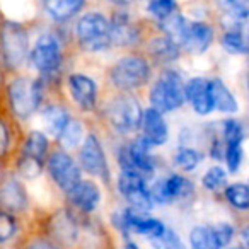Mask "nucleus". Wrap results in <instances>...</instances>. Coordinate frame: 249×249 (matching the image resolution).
Wrapping results in <instances>:
<instances>
[{
    "label": "nucleus",
    "instance_id": "f257e3e1",
    "mask_svg": "<svg viewBox=\"0 0 249 249\" xmlns=\"http://www.w3.org/2000/svg\"><path fill=\"white\" fill-rule=\"evenodd\" d=\"M184 103V82L176 70H164L150 90L152 109L169 113Z\"/></svg>",
    "mask_w": 249,
    "mask_h": 249
},
{
    "label": "nucleus",
    "instance_id": "f03ea898",
    "mask_svg": "<svg viewBox=\"0 0 249 249\" xmlns=\"http://www.w3.org/2000/svg\"><path fill=\"white\" fill-rule=\"evenodd\" d=\"M77 38L87 52H103L111 45L109 22L97 12L86 14L77 24Z\"/></svg>",
    "mask_w": 249,
    "mask_h": 249
},
{
    "label": "nucleus",
    "instance_id": "7ed1b4c3",
    "mask_svg": "<svg viewBox=\"0 0 249 249\" xmlns=\"http://www.w3.org/2000/svg\"><path fill=\"white\" fill-rule=\"evenodd\" d=\"M0 46L5 63L11 69H19L29 56L28 33L18 22H5L0 31Z\"/></svg>",
    "mask_w": 249,
    "mask_h": 249
},
{
    "label": "nucleus",
    "instance_id": "20e7f679",
    "mask_svg": "<svg viewBox=\"0 0 249 249\" xmlns=\"http://www.w3.org/2000/svg\"><path fill=\"white\" fill-rule=\"evenodd\" d=\"M150 67L142 56H124L114 65L111 72V80L121 90L137 89L149 79Z\"/></svg>",
    "mask_w": 249,
    "mask_h": 249
},
{
    "label": "nucleus",
    "instance_id": "39448f33",
    "mask_svg": "<svg viewBox=\"0 0 249 249\" xmlns=\"http://www.w3.org/2000/svg\"><path fill=\"white\" fill-rule=\"evenodd\" d=\"M142 114L140 104L130 96L118 97L107 107V118L111 124L121 133L135 132L142 123Z\"/></svg>",
    "mask_w": 249,
    "mask_h": 249
},
{
    "label": "nucleus",
    "instance_id": "423d86ee",
    "mask_svg": "<svg viewBox=\"0 0 249 249\" xmlns=\"http://www.w3.org/2000/svg\"><path fill=\"white\" fill-rule=\"evenodd\" d=\"M9 99L14 113L28 118L36 111L41 101V86L31 79H16L9 87Z\"/></svg>",
    "mask_w": 249,
    "mask_h": 249
},
{
    "label": "nucleus",
    "instance_id": "0eeeda50",
    "mask_svg": "<svg viewBox=\"0 0 249 249\" xmlns=\"http://www.w3.org/2000/svg\"><path fill=\"white\" fill-rule=\"evenodd\" d=\"M118 188L123 198L132 205V208L140 212H149L154 207V201L150 198V191L147 186V181L142 174L133 171H123L118 179Z\"/></svg>",
    "mask_w": 249,
    "mask_h": 249
},
{
    "label": "nucleus",
    "instance_id": "6e6552de",
    "mask_svg": "<svg viewBox=\"0 0 249 249\" xmlns=\"http://www.w3.org/2000/svg\"><path fill=\"white\" fill-rule=\"evenodd\" d=\"M116 225L124 232H130V234H140L147 235L150 239L159 237L164 232L166 225L160 220L154 217H149L147 212H140L135 208H126L121 213L116 215Z\"/></svg>",
    "mask_w": 249,
    "mask_h": 249
},
{
    "label": "nucleus",
    "instance_id": "1a4fd4ad",
    "mask_svg": "<svg viewBox=\"0 0 249 249\" xmlns=\"http://www.w3.org/2000/svg\"><path fill=\"white\" fill-rule=\"evenodd\" d=\"M120 162L123 171H133V173L142 174L143 178L152 174L156 169V162L150 156V145L142 137L133 140L128 147L121 150Z\"/></svg>",
    "mask_w": 249,
    "mask_h": 249
},
{
    "label": "nucleus",
    "instance_id": "9d476101",
    "mask_svg": "<svg viewBox=\"0 0 249 249\" xmlns=\"http://www.w3.org/2000/svg\"><path fill=\"white\" fill-rule=\"evenodd\" d=\"M154 203H173L178 200H188L193 195V184L179 174H171L169 178L159 179L149 188Z\"/></svg>",
    "mask_w": 249,
    "mask_h": 249
},
{
    "label": "nucleus",
    "instance_id": "9b49d317",
    "mask_svg": "<svg viewBox=\"0 0 249 249\" xmlns=\"http://www.w3.org/2000/svg\"><path fill=\"white\" fill-rule=\"evenodd\" d=\"M29 62L33 63L38 72L53 73L60 69L62 63V53H60V45L53 36H43L35 45V48L29 53Z\"/></svg>",
    "mask_w": 249,
    "mask_h": 249
},
{
    "label": "nucleus",
    "instance_id": "f8f14e48",
    "mask_svg": "<svg viewBox=\"0 0 249 249\" xmlns=\"http://www.w3.org/2000/svg\"><path fill=\"white\" fill-rule=\"evenodd\" d=\"M48 171L63 191H70L80 181V169L63 150H55L48 159Z\"/></svg>",
    "mask_w": 249,
    "mask_h": 249
},
{
    "label": "nucleus",
    "instance_id": "ddd939ff",
    "mask_svg": "<svg viewBox=\"0 0 249 249\" xmlns=\"http://www.w3.org/2000/svg\"><path fill=\"white\" fill-rule=\"evenodd\" d=\"M80 164L87 173L107 179V164L104 152L101 149V143L92 133L86 137L84 145L80 149Z\"/></svg>",
    "mask_w": 249,
    "mask_h": 249
},
{
    "label": "nucleus",
    "instance_id": "4468645a",
    "mask_svg": "<svg viewBox=\"0 0 249 249\" xmlns=\"http://www.w3.org/2000/svg\"><path fill=\"white\" fill-rule=\"evenodd\" d=\"M142 128H143V137L142 139L152 145H162L167 142V137H169V128H167L166 121L162 118V113L156 109H147L142 114Z\"/></svg>",
    "mask_w": 249,
    "mask_h": 249
},
{
    "label": "nucleus",
    "instance_id": "2eb2a0df",
    "mask_svg": "<svg viewBox=\"0 0 249 249\" xmlns=\"http://www.w3.org/2000/svg\"><path fill=\"white\" fill-rule=\"evenodd\" d=\"M69 200L82 212H92L101 201L99 188L92 181H82L80 179L70 191H67Z\"/></svg>",
    "mask_w": 249,
    "mask_h": 249
},
{
    "label": "nucleus",
    "instance_id": "dca6fc26",
    "mask_svg": "<svg viewBox=\"0 0 249 249\" xmlns=\"http://www.w3.org/2000/svg\"><path fill=\"white\" fill-rule=\"evenodd\" d=\"M213 39V31L205 22H188L183 38V48L191 53H203Z\"/></svg>",
    "mask_w": 249,
    "mask_h": 249
},
{
    "label": "nucleus",
    "instance_id": "f3484780",
    "mask_svg": "<svg viewBox=\"0 0 249 249\" xmlns=\"http://www.w3.org/2000/svg\"><path fill=\"white\" fill-rule=\"evenodd\" d=\"M184 99L190 101L193 111H196L198 114H208L213 109L210 94H208V84L207 80L200 79V77L191 79L184 86Z\"/></svg>",
    "mask_w": 249,
    "mask_h": 249
},
{
    "label": "nucleus",
    "instance_id": "a211bd4d",
    "mask_svg": "<svg viewBox=\"0 0 249 249\" xmlns=\"http://www.w3.org/2000/svg\"><path fill=\"white\" fill-rule=\"evenodd\" d=\"M69 87L73 99L77 101V104L82 109L90 111L96 106V84H94V80L90 77L80 75V73L70 75Z\"/></svg>",
    "mask_w": 249,
    "mask_h": 249
},
{
    "label": "nucleus",
    "instance_id": "6ab92c4d",
    "mask_svg": "<svg viewBox=\"0 0 249 249\" xmlns=\"http://www.w3.org/2000/svg\"><path fill=\"white\" fill-rule=\"evenodd\" d=\"M207 84H208V94H210L212 106L224 111V113H235L237 111V101L234 99L231 90L227 89V86L222 80L212 79L207 80Z\"/></svg>",
    "mask_w": 249,
    "mask_h": 249
},
{
    "label": "nucleus",
    "instance_id": "aec40b11",
    "mask_svg": "<svg viewBox=\"0 0 249 249\" xmlns=\"http://www.w3.org/2000/svg\"><path fill=\"white\" fill-rule=\"evenodd\" d=\"M111 31V43L114 45H133L139 38V33H137L135 26L130 22V19L124 14H118L113 19V22L109 24Z\"/></svg>",
    "mask_w": 249,
    "mask_h": 249
},
{
    "label": "nucleus",
    "instance_id": "412c9836",
    "mask_svg": "<svg viewBox=\"0 0 249 249\" xmlns=\"http://www.w3.org/2000/svg\"><path fill=\"white\" fill-rule=\"evenodd\" d=\"M0 203L9 210H22L26 207V191L16 179H9L0 188Z\"/></svg>",
    "mask_w": 249,
    "mask_h": 249
},
{
    "label": "nucleus",
    "instance_id": "4be33fe9",
    "mask_svg": "<svg viewBox=\"0 0 249 249\" xmlns=\"http://www.w3.org/2000/svg\"><path fill=\"white\" fill-rule=\"evenodd\" d=\"M86 0H45V7L55 21H65L80 11Z\"/></svg>",
    "mask_w": 249,
    "mask_h": 249
},
{
    "label": "nucleus",
    "instance_id": "5701e85b",
    "mask_svg": "<svg viewBox=\"0 0 249 249\" xmlns=\"http://www.w3.org/2000/svg\"><path fill=\"white\" fill-rule=\"evenodd\" d=\"M69 120V113L62 106H48L43 111V126L53 137H58L62 133Z\"/></svg>",
    "mask_w": 249,
    "mask_h": 249
},
{
    "label": "nucleus",
    "instance_id": "b1692460",
    "mask_svg": "<svg viewBox=\"0 0 249 249\" xmlns=\"http://www.w3.org/2000/svg\"><path fill=\"white\" fill-rule=\"evenodd\" d=\"M160 28H162V31L166 33V36L171 41H174L176 45H181L188 28V21L183 16L173 12V14H169L166 19L160 21Z\"/></svg>",
    "mask_w": 249,
    "mask_h": 249
},
{
    "label": "nucleus",
    "instance_id": "393cba45",
    "mask_svg": "<svg viewBox=\"0 0 249 249\" xmlns=\"http://www.w3.org/2000/svg\"><path fill=\"white\" fill-rule=\"evenodd\" d=\"M46 150H48V140H46L45 133L41 132L29 133L24 143V157H31V159L41 162Z\"/></svg>",
    "mask_w": 249,
    "mask_h": 249
},
{
    "label": "nucleus",
    "instance_id": "a878e982",
    "mask_svg": "<svg viewBox=\"0 0 249 249\" xmlns=\"http://www.w3.org/2000/svg\"><path fill=\"white\" fill-rule=\"evenodd\" d=\"M191 249H222L215 239L212 227H195L190 232Z\"/></svg>",
    "mask_w": 249,
    "mask_h": 249
},
{
    "label": "nucleus",
    "instance_id": "bb28decb",
    "mask_svg": "<svg viewBox=\"0 0 249 249\" xmlns=\"http://www.w3.org/2000/svg\"><path fill=\"white\" fill-rule=\"evenodd\" d=\"M150 52L160 62H171V60L178 58V45L174 41H171L167 36L162 38H156L150 43Z\"/></svg>",
    "mask_w": 249,
    "mask_h": 249
},
{
    "label": "nucleus",
    "instance_id": "cd10ccee",
    "mask_svg": "<svg viewBox=\"0 0 249 249\" xmlns=\"http://www.w3.org/2000/svg\"><path fill=\"white\" fill-rule=\"evenodd\" d=\"M225 198L232 207L246 210L249 207V188L244 183H235L225 188Z\"/></svg>",
    "mask_w": 249,
    "mask_h": 249
},
{
    "label": "nucleus",
    "instance_id": "c85d7f7f",
    "mask_svg": "<svg viewBox=\"0 0 249 249\" xmlns=\"http://www.w3.org/2000/svg\"><path fill=\"white\" fill-rule=\"evenodd\" d=\"M201 154L190 147H179L174 154V164L183 171H193L200 166Z\"/></svg>",
    "mask_w": 249,
    "mask_h": 249
},
{
    "label": "nucleus",
    "instance_id": "c756f323",
    "mask_svg": "<svg viewBox=\"0 0 249 249\" xmlns=\"http://www.w3.org/2000/svg\"><path fill=\"white\" fill-rule=\"evenodd\" d=\"M222 45L231 53L244 55L248 52V41H246V35L242 33V29H229V31H225V35L222 36Z\"/></svg>",
    "mask_w": 249,
    "mask_h": 249
},
{
    "label": "nucleus",
    "instance_id": "7c9ffc66",
    "mask_svg": "<svg viewBox=\"0 0 249 249\" xmlns=\"http://www.w3.org/2000/svg\"><path fill=\"white\" fill-rule=\"evenodd\" d=\"M82 137H84L82 124H80L77 120H72V118H70V120L67 121L65 126H63L58 139H60V143H62L65 149H72V147H75L77 143L82 140Z\"/></svg>",
    "mask_w": 249,
    "mask_h": 249
},
{
    "label": "nucleus",
    "instance_id": "2f4dec72",
    "mask_svg": "<svg viewBox=\"0 0 249 249\" xmlns=\"http://www.w3.org/2000/svg\"><path fill=\"white\" fill-rule=\"evenodd\" d=\"M227 184V174L222 167H212L205 173L203 176V186L210 191H218L222 188H225Z\"/></svg>",
    "mask_w": 249,
    "mask_h": 249
},
{
    "label": "nucleus",
    "instance_id": "473e14b6",
    "mask_svg": "<svg viewBox=\"0 0 249 249\" xmlns=\"http://www.w3.org/2000/svg\"><path fill=\"white\" fill-rule=\"evenodd\" d=\"M174 9H176L174 0H149V5H147V11L159 21H162L169 14H173Z\"/></svg>",
    "mask_w": 249,
    "mask_h": 249
},
{
    "label": "nucleus",
    "instance_id": "72a5a7b5",
    "mask_svg": "<svg viewBox=\"0 0 249 249\" xmlns=\"http://www.w3.org/2000/svg\"><path fill=\"white\" fill-rule=\"evenodd\" d=\"M157 249H184V244L181 242V239L176 235V232L171 229H164V232L159 237L152 239Z\"/></svg>",
    "mask_w": 249,
    "mask_h": 249
},
{
    "label": "nucleus",
    "instance_id": "f704fd0d",
    "mask_svg": "<svg viewBox=\"0 0 249 249\" xmlns=\"http://www.w3.org/2000/svg\"><path fill=\"white\" fill-rule=\"evenodd\" d=\"M225 162L231 173H237L242 162V143H227L225 145Z\"/></svg>",
    "mask_w": 249,
    "mask_h": 249
},
{
    "label": "nucleus",
    "instance_id": "c9c22d12",
    "mask_svg": "<svg viewBox=\"0 0 249 249\" xmlns=\"http://www.w3.org/2000/svg\"><path fill=\"white\" fill-rule=\"evenodd\" d=\"M244 139V130H242V124L235 120H227L224 123V140L225 145L227 143H242Z\"/></svg>",
    "mask_w": 249,
    "mask_h": 249
},
{
    "label": "nucleus",
    "instance_id": "e433bc0d",
    "mask_svg": "<svg viewBox=\"0 0 249 249\" xmlns=\"http://www.w3.org/2000/svg\"><path fill=\"white\" fill-rule=\"evenodd\" d=\"M16 231H18V224H16L14 217L7 212L0 210V242L11 241Z\"/></svg>",
    "mask_w": 249,
    "mask_h": 249
},
{
    "label": "nucleus",
    "instance_id": "4c0bfd02",
    "mask_svg": "<svg viewBox=\"0 0 249 249\" xmlns=\"http://www.w3.org/2000/svg\"><path fill=\"white\" fill-rule=\"evenodd\" d=\"M220 4L234 16L235 19H246L249 0H220Z\"/></svg>",
    "mask_w": 249,
    "mask_h": 249
},
{
    "label": "nucleus",
    "instance_id": "58836bf2",
    "mask_svg": "<svg viewBox=\"0 0 249 249\" xmlns=\"http://www.w3.org/2000/svg\"><path fill=\"white\" fill-rule=\"evenodd\" d=\"M212 232H213L215 239H217V242H218L220 248L227 246L229 242L232 241V237H234V229H232V225L225 224V222H222V224H217L215 227H212Z\"/></svg>",
    "mask_w": 249,
    "mask_h": 249
},
{
    "label": "nucleus",
    "instance_id": "ea45409f",
    "mask_svg": "<svg viewBox=\"0 0 249 249\" xmlns=\"http://www.w3.org/2000/svg\"><path fill=\"white\" fill-rule=\"evenodd\" d=\"M19 171H21L26 178H35L36 174H39V171H41V162L31 159V157H24V159L21 160Z\"/></svg>",
    "mask_w": 249,
    "mask_h": 249
},
{
    "label": "nucleus",
    "instance_id": "a19ab883",
    "mask_svg": "<svg viewBox=\"0 0 249 249\" xmlns=\"http://www.w3.org/2000/svg\"><path fill=\"white\" fill-rule=\"evenodd\" d=\"M9 128H7V124L4 123V121H0V156L7 150L9 147Z\"/></svg>",
    "mask_w": 249,
    "mask_h": 249
},
{
    "label": "nucleus",
    "instance_id": "79ce46f5",
    "mask_svg": "<svg viewBox=\"0 0 249 249\" xmlns=\"http://www.w3.org/2000/svg\"><path fill=\"white\" fill-rule=\"evenodd\" d=\"M26 249H58L55 244H52L50 241H45V239H36Z\"/></svg>",
    "mask_w": 249,
    "mask_h": 249
},
{
    "label": "nucleus",
    "instance_id": "37998d69",
    "mask_svg": "<svg viewBox=\"0 0 249 249\" xmlns=\"http://www.w3.org/2000/svg\"><path fill=\"white\" fill-rule=\"evenodd\" d=\"M109 2H113V4H118V5H128V4H132L133 0H109Z\"/></svg>",
    "mask_w": 249,
    "mask_h": 249
},
{
    "label": "nucleus",
    "instance_id": "c03bdc74",
    "mask_svg": "<svg viewBox=\"0 0 249 249\" xmlns=\"http://www.w3.org/2000/svg\"><path fill=\"white\" fill-rule=\"evenodd\" d=\"M231 249H244V248H231Z\"/></svg>",
    "mask_w": 249,
    "mask_h": 249
}]
</instances>
